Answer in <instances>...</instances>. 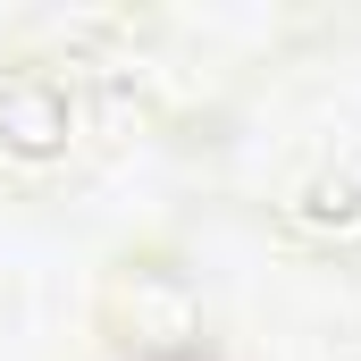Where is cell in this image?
Listing matches in <instances>:
<instances>
[{
	"mask_svg": "<svg viewBox=\"0 0 361 361\" xmlns=\"http://www.w3.org/2000/svg\"><path fill=\"white\" fill-rule=\"evenodd\" d=\"M68 126H76V101H68L59 76H17V85L0 92V135H8L25 160L59 152V143H68Z\"/></svg>",
	"mask_w": 361,
	"mask_h": 361,
	"instance_id": "obj_1",
	"label": "cell"
}]
</instances>
